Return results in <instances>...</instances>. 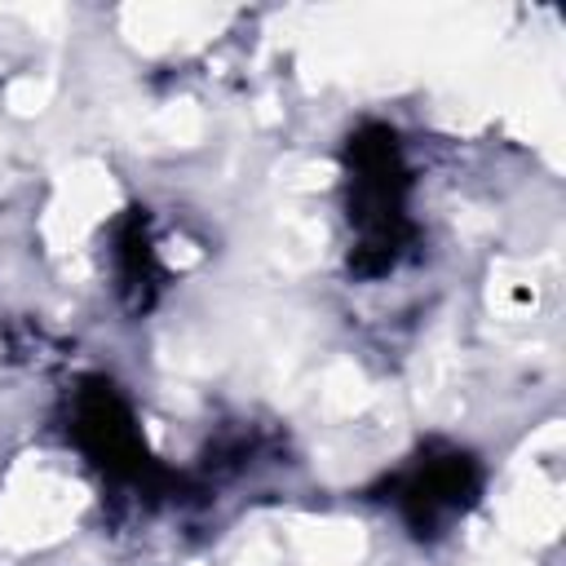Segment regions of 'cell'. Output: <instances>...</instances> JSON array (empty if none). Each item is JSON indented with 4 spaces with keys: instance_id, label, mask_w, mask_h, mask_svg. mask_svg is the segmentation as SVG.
Masks as SVG:
<instances>
[{
    "instance_id": "6da1fadb",
    "label": "cell",
    "mask_w": 566,
    "mask_h": 566,
    "mask_svg": "<svg viewBox=\"0 0 566 566\" xmlns=\"http://www.w3.org/2000/svg\"><path fill=\"white\" fill-rule=\"evenodd\" d=\"M402 190H407V177L398 164V146L385 128H371L367 137L354 142V195H349V217L358 226V252L376 256L371 270L394 265L407 239Z\"/></svg>"
},
{
    "instance_id": "7a4b0ae2",
    "label": "cell",
    "mask_w": 566,
    "mask_h": 566,
    "mask_svg": "<svg viewBox=\"0 0 566 566\" xmlns=\"http://www.w3.org/2000/svg\"><path fill=\"white\" fill-rule=\"evenodd\" d=\"M469 495H473V464H469V455H455V451L420 460L398 482V504H402L407 522L420 535L424 531H442L464 509Z\"/></svg>"
}]
</instances>
